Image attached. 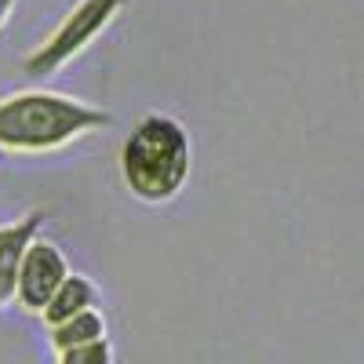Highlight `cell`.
Wrapping results in <instances>:
<instances>
[{"label":"cell","mask_w":364,"mask_h":364,"mask_svg":"<svg viewBox=\"0 0 364 364\" xmlns=\"http://www.w3.org/2000/svg\"><path fill=\"white\" fill-rule=\"evenodd\" d=\"M120 171L139 200H168L190 175V139L171 117H142L120 149Z\"/></svg>","instance_id":"1"},{"label":"cell","mask_w":364,"mask_h":364,"mask_svg":"<svg viewBox=\"0 0 364 364\" xmlns=\"http://www.w3.org/2000/svg\"><path fill=\"white\" fill-rule=\"evenodd\" d=\"M109 124V113L84 106L66 95H48V91H26L0 102V146L8 149H51L63 146L73 135Z\"/></svg>","instance_id":"2"},{"label":"cell","mask_w":364,"mask_h":364,"mask_svg":"<svg viewBox=\"0 0 364 364\" xmlns=\"http://www.w3.org/2000/svg\"><path fill=\"white\" fill-rule=\"evenodd\" d=\"M128 0H80V4L66 15V22L55 29V37L37 51V55H29L26 58V70L33 73V77H44L51 70H58L63 63H70V58L99 33V29L124 8Z\"/></svg>","instance_id":"3"},{"label":"cell","mask_w":364,"mask_h":364,"mask_svg":"<svg viewBox=\"0 0 364 364\" xmlns=\"http://www.w3.org/2000/svg\"><path fill=\"white\" fill-rule=\"evenodd\" d=\"M66 277H70V266H66L63 252H58L55 245H48V240H29V248L22 255V266H18L15 299L22 302V310L41 314Z\"/></svg>","instance_id":"4"},{"label":"cell","mask_w":364,"mask_h":364,"mask_svg":"<svg viewBox=\"0 0 364 364\" xmlns=\"http://www.w3.org/2000/svg\"><path fill=\"white\" fill-rule=\"evenodd\" d=\"M41 226V215H29L8 230H0V306H8L15 299V288H18V266H22V255L29 248Z\"/></svg>","instance_id":"5"},{"label":"cell","mask_w":364,"mask_h":364,"mask_svg":"<svg viewBox=\"0 0 364 364\" xmlns=\"http://www.w3.org/2000/svg\"><path fill=\"white\" fill-rule=\"evenodd\" d=\"M87 306H95V288H91L87 277H73L70 273V277L58 284V291L48 299V306L41 310V317L48 321V328H55V324L70 321L73 314L87 310Z\"/></svg>","instance_id":"6"},{"label":"cell","mask_w":364,"mask_h":364,"mask_svg":"<svg viewBox=\"0 0 364 364\" xmlns=\"http://www.w3.org/2000/svg\"><path fill=\"white\" fill-rule=\"evenodd\" d=\"M99 336H106V321H102V314H99L95 306H87V310L73 314L70 321H63V324L51 328L55 350H66V346H77V343H87V339H99Z\"/></svg>","instance_id":"7"},{"label":"cell","mask_w":364,"mask_h":364,"mask_svg":"<svg viewBox=\"0 0 364 364\" xmlns=\"http://www.w3.org/2000/svg\"><path fill=\"white\" fill-rule=\"evenodd\" d=\"M58 360L63 364H106V360H113V346H109L106 336H99V339H87V343L58 350Z\"/></svg>","instance_id":"8"},{"label":"cell","mask_w":364,"mask_h":364,"mask_svg":"<svg viewBox=\"0 0 364 364\" xmlns=\"http://www.w3.org/2000/svg\"><path fill=\"white\" fill-rule=\"evenodd\" d=\"M8 8H11V0H0V22H4V15H8Z\"/></svg>","instance_id":"9"}]
</instances>
